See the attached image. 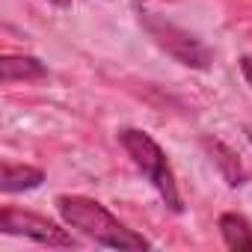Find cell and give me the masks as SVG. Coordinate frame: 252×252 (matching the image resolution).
<instances>
[{"label": "cell", "mask_w": 252, "mask_h": 252, "mask_svg": "<svg viewBox=\"0 0 252 252\" xmlns=\"http://www.w3.org/2000/svg\"><path fill=\"white\" fill-rule=\"evenodd\" d=\"M57 211H60L63 222L68 228H77L80 234H86L98 246H107V249H134V252L137 249H152V243L143 234H137L134 228L119 222L95 199H86V196H57Z\"/></svg>", "instance_id": "1"}, {"label": "cell", "mask_w": 252, "mask_h": 252, "mask_svg": "<svg viewBox=\"0 0 252 252\" xmlns=\"http://www.w3.org/2000/svg\"><path fill=\"white\" fill-rule=\"evenodd\" d=\"M125 152L134 160V166L152 181V187L160 193V199L166 202L169 211H181V196H178V184H175V175L169 169V160H166V152L146 134V131H137V128H128L119 134Z\"/></svg>", "instance_id": "2"}, {"label": "cell", "mask_w": 252, "mask_h": 252, "mask_svg": "<svg viewBox=\"0 0 252 252\" xmlns=\"http://www.w3.org/2000/svg\"><path fill=\"white\" fill-rule=\"evenodd\" d=\"M140 21H143L146 33H149L169 57H175L181 65H190V68H208V65H211V51H208L193 33H187L184 27H178V24H172V21H166V18H160V15H152V12L140 15Z\"/></svg>", "instance_id": "3"}, {"label": "cell", "mask_w": 252, "mask_h": 252, "mask_svg": "<svg viewBox=\"0 0 252 252\" xmlns=\"http://www.w3.org/2000/svg\"><path fill=\"white\" fill-rule=\"evenodd\" d=\"M0 231L15 234V237H30L36 243H45V246H77V240L65 228H60L57 222L36 217V214H27V211H15V208L0 211Z\"/></svg>", "instance_id": "4"}, {"label": "cell", "mask_w": 252, "mask_h": 252, "mask_svg": "<svg viewBox=\"0 0 252 252\" xmlns=\"http://www.w3.org/2000/svg\"><path fill=\"white\" fill-rule=\"evenodd\" d=\"M45 181L42 169L36 166H24V163H3L0 169V190L3 193H24V190H36Z\"/></svg>", "instance_id": "5"}, {"label": "cell", "mask_w": 252, "mask_h": 252, "mask_svg": "<svg viewBox=\"0 0 252 252\" xmlns=\"http://www.w3.org/2000/svg\"><path fill=\"white\" fill-rule=\"evenodd\" d=\"M45 74H48V68L36 57H3V60H0V80H3V83L39 80Z\"/></svg>", "instance_id": "6"}, {"label": "cell", "mask_w": 252, "mask_h": 252, "mask_svg": "<svg viewBox=\"0 0 252 252\" xmlns=\"http://www.w3.org/2000/svg\"><path fill=\"white\" fill-rule=\"evenodd\" d=\"M220 234L225 240L228 249H237V252H252V225L246 217L240 214H222L220 217Z\"/></svg>", "instance_id": "7"}, {"label": "cell", "mask_w": 252, "mask_h": 252, "mask_svg": "<svg viewBox=\"0 0 252 252\" xmlns=\"http://www.w3.org/2000/svg\"><path fill=\"white\" fill-rule=\"evenodd\" d=\"M205 149L211 152V160L217 163V169L222 172V178H225V184L228 187H237V184H243V166H240V160H237V155L228 149V146H222L220 140H205Z\"/></svg>", "instance_id": "8"}, {"label": "cell", "mask_w": 252, "mask_h": 252, "mask_svg": "<svg viewBox=\"0 0 252 252\" xmlns=\"http://www.w3.org/2000/svg\"><path fill=\"white\" fill-rule=\"evenodd\" d=\"M240 71H243L246 83L252 86V57H243V60H240Z\"/></svg>", "instance_id": "9"}, {"label": "cell", "mask_w": 252, "mask_h": 252, "mask_svg": "<svg viewBox=\"0 0 252 252\" xmlns=\"http://www.w3.org/2000/svg\"><path fill=\"white\" fill-rule=\"evenodd\" d=\"M51 3H57V6H68L71 0H51Z\"/></svg>", "instance_id": "10"}]
</instances>
